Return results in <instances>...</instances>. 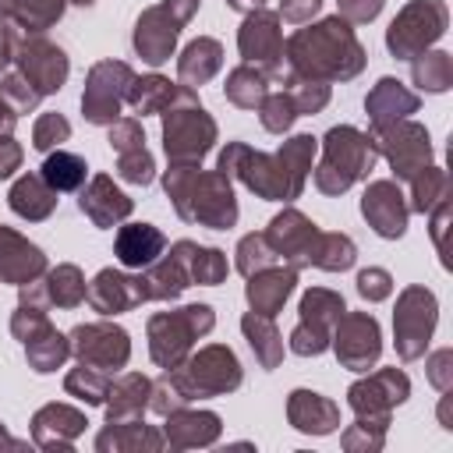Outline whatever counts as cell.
Returning <instances> with one entry per match:
<instances>
[{
    "label": "cell",
    "instance_id": "obj_21",
    "mask_svg": "<svg viewBox=\"0 0 453 453\" xmlns=\"http://www.w3.org/2000/svg\"><path fill=\"white\" fill-rule=\"evenodd\" d=\"M368 113H372V120H375V127L382 131V127H389V124H396L403 113H414L418 110V99L400 85V81H393V78H382L379 85H375V92L368 96Z\"/></svg>",
    "mask_w": 453,
    "mask_h": 453
},
{
    "label": "cell",
    "instance_id": "obj_12",
    "mask_svg": "<svg viewBox=\"0 0 453 453\" xmlns=\"http://www.w3.org/2000/svg\"><path fill=\"white\" fill-rule=\"evenodd\" d=\"M382 131H386L382 149H386V156H389V163H393V170L400 177H414L418 170H425V163H428V134L418 124H400V127L389 124Z\"/></svg>",
    "mask_w": 453,
    "mask_h": 453
},
{
    "label": "cell",
    "instance_id": "obj_25",
    "mask_svg": "<svg viewBox=\"0 0 453 453\" xmlns=\"http://www.w3.org/2000/svg\"><path fill=\"white\" fill-rule=\"evenodd\" d=\"M173 251H177L188 280H195V283H219L226 276V258L216 248H195V244L180 241Z\"/></svg>",
    "mask_w": 453,
    "mask_h": 453
},
{
    "label": "cell",
    "instance_id": "obj_40",
    "mask_svg": "<svg viewBox=\"0 0 453 453\" xmlns=\"http://www.w3.org/2000/svg\"><path fill=\"white\" fill-rule=\"evenodd\" d=\"M71 134V124L64 120V117H57V113H46V117H39V124H35V134H32V145L35 149H53V145H60L64 138Z\"/></svg>",
    "mask_w": 453,
    "mask_h": 453
},
{
    "label": "cell",
    "instance_id": "obj_46",
    "mask_svg": "<svg viewBox=\"0 0 453 453\" xmlns=\"http://www.w3.org/2000/svg\"><path fill=\"white\" fill-rule=\"evenodd\" d=\"M11 124H14V113H7L4 103H0V131H11Z\"/></svg>",
    "mask_w": 453,
    "mask_h": 453
},
{
    "label": "cell",
    "instance_id": "obj_23",
    "mask_svg": "<svg viewBox=\"0 0 453 453\" xmlns=\"http://www.w3.org/2000/svg\"><path fill=\"white\" fill-rule=\"evenodd\" d=\"M294 287V269H273V273H262V276H251L248 283V301L258 315H273L287 294Z\"/></svg>",
    "mask_w": 453,
    "mask_h": 453
},
{
    "label": "cell",
    "instance_id": "obj_16",
    "mask_svg": "<svg viewBox=\"0 0 453 453\" xmlns=\"http://www.w3.org/2000/svg\"><path fill=\"white\" fill-rule=\"evenodd\" d=\"M88 301L103 311V315H113V311H124V308H134L138 301H145V280H131V276H120V273H110L103 269L88 290Z\"/></svg>",
    "mask_w": 453,
    "mask_h": 453
},
{
    "label": "cell",
    "instance_id": "obj_36",
    "mask_svg": "<svg viewBox=\"0 0 453 453\" xmlns=\"http://www.w3.org/2000/svg\"><path fill=\"white\" fill-rule=\"evenodd\" d=\"M50 297L57 304H64V308H71V304H78L85 297V283H81V276H78L74 265H60L50 276Z\"/></svg>",
    "mask_w": 453,
    "mask_h": 453
},
{
    "label": "cell",
    "instance_id": "obj_19",
    "mask_svg": "<svg viewBox=\"0 0 453 453\" xmlns=\"http://www.w3.org/2000/svg\"><path fill=\"white\" fill-rule=\"evenodd\" d=\"M39 269H42V251L0 226V276L11 283H28Z\"/></svg>",
    "mask_w": 453,
    "mask_h": 453
},
{
    "label": "cell",
    "instance_id": "obj_17",
    "mask_svg": "<svg viewBox=\"0 0 453 453\" xmlns=\"http://www.w3.org/2000/svg\"><path fill=\"white\" fill-rule=\"evenodd\" d=\"M315 223H308L301 212H283V216H276L273 219V226H269V241L276 244V251H283V255H294V262L297 265H308V251H311V241H315Z\"/></svg>",
    "mask_w": 453,
    "mask_h": 453
},
{
    "label": "cell",
    "instance_id": "obj_44",
    "mask_svg": "<svg viewBox=\"0 0 453 453\" xmlns=\"http://www.w3.org/2000/svg\"><path fill=\"white\" fill-rule=\"evenodd\" d=\"M319 4H322V0H283L280 11H283L287 21H304V18H311V14L319 11Z\"/></svg>",
    "mask_w": 453,
    "mask_h": 453
},
{
    "label": "cell",
    "instance_id": "obj_41",
    "mask_svg": "<svg viewBox=\"0 0 453 453\" xmlns=\"http://www.w3.org/2000/svg\"><path fill=\"white\" fill-rule=\"evenodd\" d=\"M120 177H127L134 184H149L152 180V159H149L145 145H134V149L120 152Z\"/></svg>",
    "mask_w": 453,
    "mask_h": 453
},
{
    "label": "cell",
    "instance_id": "obj_38",
    "mask_svg": "<svg viewBox=\"0 0 453 453\" xmlns=\"http://www.w3.org/2000/svg\"><path fill=\"white\" fill-rule=\"evenodd\" d=\"M237 269L244 273V276H251V273H258V269H265L269 262H273V255L276 251H269V237H244L241 241V248H237Z\"/></svg>",
    "mask_w": 453,
    "mask_h": 453
},
{
    "label": "cell",
    "instance_id": "obj_3",
    "mask_svg": "<svg viewBox=\"0 0 453 453\" xmlns=\"http://www.w3.org/2000/svg\"><path fill=\"white\" fill-rule=\"evenodd\" d=\"M195 7H198V0H163L159 7L145 11L134 28V50L149 64H163L177 42L180 25L195 14Z\"/></svg>",
    "mask_w": 453,
    "mask_h": 453
},
{
    "label": "cell",
    "instance_id": "obj_47",
    "mask_svg": "<svg viewBox=\"0 0 453 453\" xmlns=\"http://www.w3.org/2000/svg\"><path fill=\"white\" fill-rule=\"evenodd\" d=\"M230 7H237V11H244V7H258L262 0H226Z\"/></svg>",
    "mask_w": 453,
    "mask_h": 453
},
{
    "label": "cell",
    "instance_id": "obj_35",
    "mask_svg": "<svg viewBox=\"0 0 453 453\" xmlns=\"http://www.w3.org/2000/svg\"><path fill=\"white\" fill-rule=\"evenodd\" d=\"M414 81L428 92H442L449 85V57L446 53H425L414 60Z\"/></svg>",
    "mask_w": 453,
    "mask_h": 453
},
{
    "label": "cell",
    "instance_id": "obj_11",
    "mask_svg": "<svg viewBox=\"0 0 453 453\" xmlns=\"http://www.w3.org/2000/svg\"><path fill=\"white\" fill-rule=\"evenodd\" d=\"M241 382V372H237V361L230 350L223 347H209L202 350L195 361H191V386H184V400L195 396V393H219V389H230Z\"/></svg>",
    "mask_w": 453,
    "mask_h": 453
},
{
    "label": "cell",
    "instance_id": "obj_6",
    "mask_svg": "<svg viewBox=\"0 0 453 453\" xmlns=\"http://www.w3.org/2000/svg\"><path fill=\"white\" fill-rule=\"evenodd\" d=\"M216 127L212 120L205 117L202 106H191V110H170L166 113V127H163V145H166V156L184 166V163H195L209 152V142H212Z\"/></svg>",
    "mask_w": 453,
    "mask_h": 453
},
{
    "label": "cell",
    "instance_id": "obj_7",
    "mask_svg": "<svg viewBox=\"0 0 453 453\" xmlns=\"http://www.w3.org/2000/svg\"><path fill=\"white\" fill-rule=\"evenodd\" d=\"M343 315V297L329 294V290H311L301 301V326L294 329V350L297 354H319L326 350V340L336 326V319Z\"/></svg>",
    "mask_w": 453,
    "mask_h": 453
},
{
    "label": "cell",
    "instance_id": "obj_8",
    "mask_svg": "<svg viewBox=\"0 0 453 453\" xmlns=\"http://www.w3.org/2000/svg\"><path fill=\"white\" fill-rule=\"evenodd\" d=\"M432 326H435V297L421 287L403 290V297L396 304V347L407 361L425 350Z\"/></svg>",
    "mask_w": 453,
    "mask_h": 453
},
{
    "label": "cell",
    "instance_id": "obj_18",
    "mask_svg": "<svg viewBox=\"0 0 453 453\" xmlns=\"http://www.w3.org/2000/svg\"><path fill=\"white\" fill-rule=\"evenodd\" d=\"M163 251V234L149 223H127L120 226L117 234V258L127 265V269H145L159 258Z\"/></svg>",
    "mask_w": 453,
    "mask_h": 453
},
{
    "label": "cell",
    "instance_id": "obj_1",
    "mask_svg": "<svg viewBox=\"0 0 453 453\" xmlns=\"http://www.w3.org/2000/svg\"><path fill=\"white\" fill-rule=\"evenodd\" d=\"M290 57L301 71L329 78H350L361 67V46L340 18H329L311 32H297L290 39Z\"/></svg>",
    "mask_w": 453,
    "mask_h": 453
},
{
    "label": "cell",
    "instance_id": "obj_30",
    "mask_svg": "<svg viewBox=\"0 0 453 453\" xmlns=\"http://www.w3.org/2000/svg\"><path fill=\"white\" fill-rule=\"evenodd\" d=\"M127 99H131V106H134L138 113H156V110H163V106H170V103H173V85H170L166 78L152 74V78L131 81Z\"/></svg>",
    "mask_w": 453,
    "mask_h": 453
},
{
    "label": "cell",
    "instance_id": "obj_2",
    "mask_svg": "<svg viewBox=\"0 0 453 453\" xmlns=\"http://www.w3.org/2000/svg\"><path fill=\"white\" fill-rule=\"evenodd\" d=\"M375 163V145L372 138L357 134L354 127H333L326 134V163L315 173V184L322 191H343L350 180L365 177Z\"/></svg>",
    "mask_w": 453,
    "mask_h": 453
},
{
    "label": "cell",
    "instance_id": "obj_39",
    "mask_svg": "<svg viewBox=\"0 0 453 453\" xmlns=\"http://www.w3.org/2000/svg\"><path fill=\"white\" fill-rule=\"evenodd\" d=\"M294 117H297V106H294V99L290 96H269V99H262V124L269 127V131H287L290 124H294Z\"/></svg>",
    "mask_w": 453,
    "mask_h": 453
},
{
    "label": "cell",
    "instance_id": "obj_24",
    "mask_svg": "<svg viewBox=\"0 0 453 453\" xmlns=\"http://www.w3.org/2000/svg\"><path fill=\"white\" fill-rule=\"evenodd\" d=\"M53 195H57V191H53L42 177H21V180L11 188V209L21 212V216H28V219H42V216H50L53 205H57Z\"/></svg>",
    "mask_w": 453,
    "mask_h": 453
},
{
    "label": "cell",
    "instance_id": "obj_10",
    "mask_svg": "<svg viewBox=\"0 0 453 453\" xmlns=\"http://www.w3.org/2000/svg\"><path fill=\"white\" fill-rule=\"evenodd\" d=\"M336 354L354 372H365L379 357V326L372 315H340L336 319Z\"/></svg>",
    "mask_w": 453,
    "mask_h": 453
},
{
    "label": "cell",
    "instance_id": "obj_20",
    "mask_svg": "<svg viewBox=\"0 0 453 453\" xmlns=\"http://www.w3.org/2000/svg\"><path fill=\"white\" fill-rule=\"evenodd\" d=\"M283 42H280V28H276V14H251L241 28V53L248 60H262V64H276Z\"/></svg>",
    "mask_w": 453,
    "mask_h": 453
},
{
    "label": "cell",
    "instance_id": "obj_9",
    "mask_svg": "<svg viewBox=\"0 0 453 453\" xmlns=\"http://www.w3.org/2000/svg\"><path fill=\"white\" fill-rule=\"evenodd\" d=\"M131 88V71L127 64H96L92 74H88V85H85V96H81V106H85V117L92 124H110L120 110V96Z\"/></svg>",
    "mask_w": 453,
    "mask_h": 453
},
{
    "label": "cell",
    "instance_id": "obj_42",
    "mask_svg": "<svg viewBox=\"0 0 453 453\" xmlns=\"http://www.w3.org/2000/svg\"><path fill=\"white\" fill-rule=\"evenodd\" d=\"M357 290H361L365 297H372V301L389 297V273H386V269H365V273L357 276Z\"/></svg>",
    "mask_w": 453,
    "mask_h": 453
},
{
    "label": "cell",
    "instance_id": "obj_45",
    "mask_svg": "<svg viewBox=\"0 0 453 453\" xmlns=\"http://www.w3.org/2000/svg\"><path fill=\"white\" fill-rule=\"evenodd\" d=\"M21 163V149L11 138H0V177H7Z\"/></svg>",
    "mask_w": 453,
    "mask_h": 453
},
{
    "label": "cell",
    "instance_id": "obj_26",
    "mask_svg": "<svg viewBox=\"0 0 453 453\" xmlns=\"http://www.w3.org/2000/svg\"><path fill=\"white\" fill-rule=\"evenodd\" d=\"M290 418H294V425L304 428V432H329L333 421H336V407L326 403L319 393L297 389L294 400H290Z\"/></svg>",
    "mask_w": 453,
    "mask_h": 453
},
{
    "label": "cell",
    "instance_id": "obj_15",
    "mask_svg": "<svg viewBox=\"0 0 453 453\" xmlns=\"http://www.w3.org/2000/svg\"><path fill=\"white\" fill-rule=\"evenodd\" d=\"M18 60H21V71H25L28 85H35L39 92H53V88H60V81L67 78V57H64L57 46L42 42V39H32V42L21 50Z\"/></svg>",
    "mask_w": 453,
    "mask_h": 453
},
{
    "label": "cell",
    "instance_id": "obj_14",
    "mask_svg": "<svg viewBox=\"0 0 453 453\" xmlns=\"http://www.w3.org/2000/svg\"><path fill=\"white\" fill-rule=\"evenodd\" d=\"M74 350L88 365L113 368V365H124L127 357V336L124 329H113V326H81L74 329Z\"/></svg>",
    "mask_w": 453,
    "mask_h": 453
},
{
    "label": "cell",
    "instance_id": "obj_31",
    "mask_svg": "<svg viewBox=\"0 0 453 453\" xmlns=\"http://www.w3.org/2000/svg\"><path fill=\"white\" fill-rule=\"evenodd\" d=\"M25 347H28V357H32L35 372H53V368L67 357V343H64V336L53 333L50 326H42L39 336H28Z\"/></svg>",
    "mask_w": 453,
    "mask_h": 453
},
{
    "label": "cell",
    "instance_id": "obj_22",
    "mask_svg": "<svg viewBox=\"0 0 453 453\" xmlns=\"http://www.w3.org/2000/svg\"><path fill=\"white\" fill-rule=\"evenodd\" d=\"M81 212L96 223V226H110L113 219H124L127 212H131V198H124L106 177H96L92 180V188H88V195H81Z\"/></svg>",
    "mask_w": 453,
    "mask_h": 453
},
{
    "label": "cell",
    "instance_id": "obj_33",
    "mask_svg": "<svg viewBox=\"0 0 453 453\" xmlns=\"http://www.w3.org/2000/svg\"><path fill=\"white\" fill-rule=\"evenodd\" d=\"M244 333H248V343L255 347V354L262 357V365L265 368H273L276 361H280V354H283V347L276 343V329H273V322H269V315H248L244 322Z\"/></svg>",
    "mask_w": 453,
    "mask_h": 453
},
{
    "label": "cell",
    "instance_id": "obj_43",
    "mask_svg": "<svg viewBox=\"0 0 453 453\" xmlns=\"http://www.w3.org/2000/svg\"><path fill=\"white\" fill-rule=\"evenodd\" d=\"M379 7H382V0H340V11L350 21H368L379 14Z\"/></svg>",
    "mask_w": 453,
    "mask_h": 453
},
{
    "label": "cell",
    "instance_id": "obj_13",
    "mask_svg": "<svg viewBox=\"0 0 453 453\" xmlns=\"http://www.w3.org/2000/svg\"><path fill=\"white\" fill-rule=\"evenodd\" d=\"M361 212L375 226V234H382V237H400L403 226H407V209L400 202L396 184H389V180H379V184H372L365 191Z\"/></svg>",
    "mask_w": 453,
    "mask_h": 453
},
{
    "label": "cell",
    "instance_id": "obj_37",
    "mask_svg": "<svg viewBox=\"0 0 453 453\" xmlns=\"http://www.w3.org/2000/svg\"><path fill=\"white\" fill-rule=\"evenodd\" d=\"M411 180H414V209H421V212H425V209H428L435 198H439V202L446 198V177H442L439 170L425 166V173L418 170Z\"/></svg>",
    "mask_w": 453,
    "mask_h": 453
},
{
    "label": "cell",
    "instance_id": "obj_5",
    "mask_svg": "<svg viewBox=\"0 0 453 453\" xmlns=\"http://www.w3.org/2000/svg\"><path fill=\"white\" fill-rule=\"evenodd\" d=\"M212 326V308L209 304H191V308H180L173 315H156L152 319V354L159 365H177V357L188 350L191 336L205 333Z\"/></svg>",
    "mask_w": 453,
    "mask_h": 453
},
{
    "label": "cell",
    "instance_id": "obj_34",
    "mask_svg": "<svg viewBox=\"0 0 453 453\" xmlns=\"http://www.w3.org/2000/svg\"><path fill=\"white\" fill-rule=\"evenodd\" d=\"M226 99H234L237 106H255V103H262V99H265V78H262L258 71H251V67L234 71L230 81H226Z\"/></svg>",
    "mask_w": 453,
    "mask_h": 453
},
{
    "label": "cell",
    "instance_id": "obj_27",
    "mask_svg": "<svg viewBox=\"0 0 453 453\" xmlns=\"http://www.w3.org/2000/svg\"><path fill=\"white\" fill-rule=\"evenodd\" d=\"M85 170H88V166H85L81 156H74V152H53V156H46L39 177H42L53 191H74V188H81Z\"/></svg>",
    "mask_w": 453,
    "mask_h": 453
},
{
    "label": "cell",
    "instance_id": "obj_28",
    "mask_svg": "<svg viewBox=\"0 0 453 453\" xmlns=\"http://www.w3.org/2000/svg\"><path fill=\"white\" fill-rule=\"evenodd\" d=\"M219 67V42L216 39H195L180 57V81L198 85Z\"/></svg>",
    "mask_w": 453,
    "mask_h": 453
},
{
    "label": "cell",
    "instance_id": "obj_4",
    "mask_svg": "<svg viewBox=\"0 0 453 453\" xmlns=\"http://www.w3.org/2000/svg\"><path fill=\"white\" fill-rule=\"evenodd\" d=\"M446 28V7L439 0H414L411 7L400 11V18L389 25V50L403 60L418 57L428 42H435Z\"/></svg>",
    "mask_w": 453,
    "mask_h": 453
},
{
    "label": "cell",
    "instance_id": "obj_32",
    "mask_svg": "<svg viewBox=\"0 0 453 453\" xmlns=\"http://www.w3.org/2000/svg\"><path fill=\"white\" fill-rule=\"evenodd\" d=\"M0 11L11 14V18H18L28 28H42L53 18H60L64 0H0Z\"/></svg>",
    "mask_w": 453,
    "mask_h": 453
},
{
    "label": "cell",
    "instance_id": "obj_29",
    "mask_svg": "<svg viewBox=\"0 0 453 453\" xmlns=\"http://www.w3.org/2000/svg\"><path fill=\"white\" fill-rule=\"evenodd\" d=\"M308 262H315L322 269H347L354 262V244L343 234H315Z\"/></svg>",
    "mask_w": 453,
    "mask_h": 453
}]
</instances>
